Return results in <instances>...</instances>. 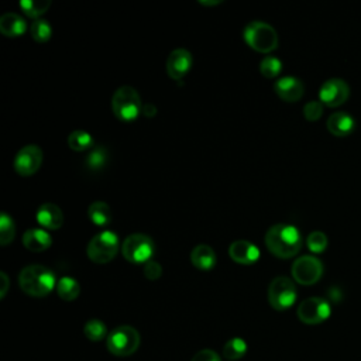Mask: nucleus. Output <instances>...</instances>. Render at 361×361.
<instances>
[{
	"instance_id": "obj_1",
	"label": "nucleus",
	"mask_w": 361,
	"mask_h": 361,
	"mask_svg": "<svg viewBox=\"0 0 361 361\" xmlns=\"http://www.w3.org/2000/svg\"><path fill=\"white\" fill-rule=\"evenodd\" d=\"M265 245L268 251L278 258H292L302 248V234L292 224L278 223L267 230Z\"/></svg>"
},
{
	"instance_id": "obj_2",
	"label": "nucleus",
	"mask_w": 361,
	"mask_h": 361,
	"mask_svg": "<svg viewBox=\"0 0 361 361\" xmlns=\"http://www.w3.org/2000/svg\"><path fill=\"white\" fill-rule=\"evenodd\" d=\"M56 278L52 269L39 264L24 267L18 274L20 289L32 298H44L56 288Z\"/></svg>"
},
{
	"instance_id": "obj_3",
	"label": "nucleus",
	"mask_w": 361,
	"mask_h": 361,
	"mask_svg": "<svg viewBox=\"0 0 361 361\" xmlns=\"http://www.w3.org/2000/svg\"><path fill=\"white\" fill-rule=\"evenodd\" d=\"M243 38L245 44L257 52L269 54L278 48V32L265 21H251L244 27Z\"/></svg>"
},
{
	"instance_id": "obj_4",
	"label": "nucleus",
	"mask_w": 361,
	"mask_h": 361,
	"mask_svg": "<svg viewBox=\"0 0 361 361\" xmlns=\"http://www.w3.org/2000/svg\"><path fill=\"white\" fill-rule=\"evenodd\" d=\"M111 110L120 121H134L142 110V102L137 89L130 85L120 86L111 96Z\"/></svg>"
},
{
	"instance_id": "obj_5",
	"label": "nucleus",
	"mask_w": 361,
	"mask_h": 361,
	"mask_svg": "<svg viewBox=\"0 0 361 361\" xmlns=\"http://www.w3.org/2000/svg\"><path fill=\"white\" fill-rule=\"evenodd\" d=\"M120 241L117 233L103 230L90 238L86 247L87 258L94 264H107L113 261L118 252Z\"/></svg>"
},
{
	"instance_id": "obj_6",
	"label": "nucleus",
	"mask_w": 361,
	"mask_h": 361,
	"mask_svg": "<svg viewBox=\"0 0 361 361\" xmlns=\"http://www.w3.org/2000/svg\"><path fill=\"white\" fill-rule=\"evenodd\" d=\"M141 337L137 329L123 324L116 329H113L107 338H106V345L107 350L117 357H128L133 353L137 351L140 347Z\"/></svg>"
},
{
	"instance_id": "obj_7",
	"label": "nucleus",
	"mask_w": 361,
	"mask_h": 361,
	"mask_svg": "<svg viewBox=\"0 0 361 361\" xmlns=\"http://www.w3.org/2000/svg\"><path fill=\"white\" fill-rule=\"evenodd\" d=\"M121 254L131 264H147L155 254V244L149 235L133 233L124 238Z\"/></svg>"
},
{
	"instance_id": "obj_8",
	"label": "nucleus",
	"mask_w": 361,
	"mask_h": 361,
	"mask_svg": "<svg viewBox=\"0 0 361 361\" xmlns=\"http://www.w3.org/2000/svg\"><path fill=\"white\" fill-rule=\"evenodd\" d=\"M296 296H298V292H296L295 282L288 276H283V275L275 276L268 285V290H267L268 303L275 310L282 312L289 309L296 302Z\"/></svg>"
},
{
	"instance_id": "obj_9",
	"label": "nucleus",
	"mask_w": 361,
	"mask_h": 361,
	"mask_svg": "<svg viewBox=\"0 0 361 361\" xmlns=\"http://www.w3.org/2000/svg\"><path fill=\"white\" fill-rule=\"evenodd\" d=\"M290 272L295 282L300 285H313L323 275V264L313 255H302L293 261Z\"/></svg>"
},
{
	"instance_id": "obj_10",
	"label": "nucleus",
	"mask_w": 361,
	"mask_h": 361,
	"mask_svg": "<svg viewBox=\"0 0 361 361\" xmlns=\"http://www.w3.org/2000/svg\"><path fill=\"white\" fill-rule=\"evenodd\" d=\"M44 152L37 144H27L18 149L14 157L13 168L20 176H31L42 165Z\"/></svg>"
},
{
	"instance_id": "obj_11",
	"label": "nucleus",
	"mask_w": 361,
	"mask_h": 361,
	"mask_svg": "<svg viewBox=\"0 0 361 361\" xmlns=\"http://www.w3.org/2000/svg\"><path fill=\"white\" fill-rule=\"evenodd\" d=\"M331 313L330 303L319 296H312L302 300L298 306L296 314L305 324H319L329 319Z\"/></svg>"
},
{
	"instance_id": "obj_12",
	"label": "nucleus",
	"mask_w": 361,
	"mask_h": 361,
	"mask_svg": "<svg viewBox=\"0 0 361 361\" xmlns=\"http://www.w3.org/2000/svg\"><path fill=\"white\" fill-rule=\"evenodd\" d=\"M350 96V86L340 78L327 79L319 89V100L327 107H337L347 102Z\"/></svg>"
},
{
	"instance_id": "obj_13",
	"label": "nucleus",
	"mask_w": 361,
	"mask_h": 361,
	"mask_svg": "<svg viewBox=\"0 0 361 361\" xmlns=\"http://www.w3.org/2000/svg\"><path fill=\"white\" fill-rule=\"evenodd\" d=\"M193 65V56L192 54L185 48H176L173 49L165 62L166 73L173 80H180L185 78V75L190 71Z\"/></svg>"
},
{
	"instance_id": "obj_14",
	"label": "nucleus",
	"mask_w": 361,
	"mask_h": 361,
	"mask_svg": "<svg viewBox=\"0 0 361 361\" xmlns=\"http://www.w3.org/2000/svg\"><path fill=\"white\" fill-rule=\"evenodd\" d=\"M274 90L283 102L295 103L302 99L305 93V85L296 76H282L274 83Z\"/></svg>"
},
{
	"instance_id": "obj_15",
	"label": "nucleus",
	"mask_w": 361,
	"mask_h": 361,
	"mask_svg": "<svg viewBox=\"0 0 361 361\" xmlns=\"http://www.w3.org/2000/svg\"><path fill=\"white\" fill-rule=\"evenodd\" d=\"M230 258L241 265H251L259 259L258 247L248 240H235L228 247Z\"/></svg>"
},
{
	"instance_id": "obj_16",
	"label": "nucleus",
	"mask_w": 361,
	"mask_h": 361,
	"mask_svg": "<svg viewBox=\"0 0 361 361\" xmlns=\"http://www.w3.org/2000/svg\"><path fill=\"white\" fill-rule=\"evenodd\" d=\"M37 223L45 230H58L63 224V213L61 207L52 202L42 203L35 213Z\"/></svg>"
},
{
	"instance_id": "obj_17",
	"label": "nucleus",
	"mask_w": 361,
	"mask_h": 361,
	"mask_svg": "<svg viewBox=\"0 0 361 361\" xmlns=\"http://www.w3.org/2000/svg\"><path fill=\"white\" fill-rule=\"evenodd\" d=\"M327 130L336 137H347L355 130V120L347 111H334L327 118Z\"/></svg>"
},
{
	"instance_id": "obj_18",
	"label": "nucleus",
	"mask_w": 361,
	"mask_h": 361,
	"mask_svg": "<svg viewBox=\"0 0 361 361\" xmlns=\"http://www.w3.org/2000/svg\"><path fill=\"white\" fill-rule=\"evenodd\" d=\"M23 244L28 251L42 252L52 245V238L45 228L34 227L23 234Z\"/></svg>"
},
{
	"instance_id": "obj_19",
	"label": "nucleus",
	"mask_w": 361,
	"mask_h": 361,
	"mask_svg": "<svg viewBox=\"0 0 361 361\" xmlns=\"http://www.w3.org/2000/svg\"><path fill=\"white\" fill-rule=\"evenodd\" d=\"M217 261L214 250L207 244L196 245L190 252V262L199 271H210L214 268Z\"/></svg>"
},
{
	"instance_id": "obj_20",
	"label": "nucleus",
	"mask_w": 361,
	"mask_h": 361,
	"mask_svg": "<svg viewBox=\"0 0 361 361\" xmlns=\"http://www.w3.org/2000/svg\"><path fill=\"white\" fill-rule=\"evenodd\" d=\"M27 31L25 20L17 13H4L0 17V32L4 37H21Z\"/></svg>"
},
{
	"instance_id": "obj_21",
	"label": "nucleus",
	"mask_w": 361,
	"mask_h": 361,
	"mask_svg": "<svg viewBox=\"0 0 361 361\" xmlns=\"http://www.w3.org/2000/svg\"><path fill=\"white\" fill-rule=\"evenodd\" d=\"M87 217L94 226L107 227L113 220V213L106 202L94 200L87 207Z\"/></svg>"
},
{
	"instance_id": "obj_22",
	"label": "nucleus",
	"mask_w": 361,
	"mask_h": 361,
	"mask_svg": "<svg viewBox=\"0 0 361 361\" xmlns=\"http://www.w3.org/2000/svg\"><path fill=\"white\" fill-rule=\"evenodd\" d=\"M68 147L72 151L76 152H83V151H90L94 147V141L90 133L85 131V130H73L68 138H66Z\"/></svg>"
},
{
	"instance_id": "obj_23",
	"label": "nucleus",
	"mask_w": 361,
	"mask_h": 361,
	"mask_svg": "<svg viewBox=\"0 0 361 361\" xmlns=\"http://www.w3.org/2000/svg\"><path fill=\"white\" fill-rule=\"evenodd\" d=\"M56 293L62 300H66V302L75 300L80 293V285L72 276H62L58 279Z\"/></svg>"
},
{
	"instance_id": "obj_24",
	"label": "nucleus",
	"mask_w": 361,
	"mask_h": 361,
	"mask_svg": "<svg viewBox=\"0 0 361 361\" xmlns=\"http://www.w3.org/2000/svg\"><path fill=\"white\" fill-rule=\"evenodd\" d=\"M107 158H109V154H107V149L102 145H96L93 147L89 154L86 155V159H85V165L89 171L92 172H97V171H102L106 164H107Z\"/></svg>"
},
{
	"instance_id": "obj_25",
	"label": "nucleus",
	"mask_w": 361,
	"mask_h": 361,
	"mask_svg": "<svg viewBox=\"0 0 361 361\" xmlns=\"http://www.w3.org/2000/svg\"><path fill=\"white\" fill-rule=\"evenodd\" d=\"M248 350V345L245 343V340L240 338V337H234L231 340H228L221 351V355L227 360V361H234V360H240L245 355Z\"/></svg>"
},
{
	"instance_id": "obj_26",
	"label": "nucleus",
	"mask_w": 361,
	"mask_h": 361,
	"mask_svg": "<svg viewBox=\"0 0 361 361\" xmlns=\"http://www.w3.org/2000/svg\"><path fill=\"white\" fill-rule=\"evenodd\" d=\"M18 6L27 17L39 20V17L48 11L51 0H21Z\"/></svg>"
},
{
	"instance_id": "obj_27",
	"label": "nucleus",
	"mask_w": 361,
	"mask_h": 361,
	"mask_svg": "<svg viewBox=\"0 0 361 361\" xmlns=\"http://www.w3.org/2000/svg\"><path fill=\"white\" fill-rule=\"evenodd\" d=\"M30 32H31V37L34 41H37L38 44H45L49 41V38L52 35V27L47 20L39 18V20H34L31 23Z\"/></svg>"
},
{
	"instance_id": "obj_28",
	"label": "nucleus",
	"mask_w": 361,
	"mask_h": 361,
	"mask_svg": "<svg viewBox=\"0 0 361 361\" xmlns=\"http://www.w3.org/2000/svg\"><path fill=\"white\" fill-rule=\"evenodd\" d=\"M14 237H16L14 220L8 213L1 212L0 213V244L6 247L14 240Z\"/></svg>"
},
{
	"instance_id": "obj_29",
	"label": "nucleus",
	"mask_w": 361,
	"mask_h": 361,
	"mask_svg": "<svg viewBox=\"0 0 361 361\" xmlns=\"http://www.w3.org/2000/svg\"><path fill=\"white\" fill-rule=\"evenodd\" d=\"M282 71V61L274 55H267L259 62V72L267 79L276 78Z\"/></svg>"
},
{
	"instance_id": "obj_30",
	"label": "nucleus",
	"mask_w": 361,
	"mask_h": 361,
	"mask_svg": "<svg viewBox=\"0 0 361 361\" xmlns=\"http://www.w3.org/2000/svg\"><path fill=\"white\" fill-rule=\"evenodd\" d=\"M83 333L92 341H100V340H103L104 337L109 336L106 324L99 319L87 320L85 327H83Z\"/></svg>"
},
{
	"instance_id": "obj_31",
	"label": "nucleus",
	"mask_w": 361,
	"mask_h": 361,
	"mask_svg": "<svg viewBox=\"0 0 361 361\" xmlns=\"http://www.w3.org/2000/svg\"><path fill=\"white\" fill-rule=\"evenodd\" d=\"M327 235L322 231H312L307 237H306V245L310 250V252L313 254H320L327 248Z\"/></svg>"
},
{
	"instance_id": "obj_32",
	"label": "nucleus",
	"mask_w": 361,
	"mask_h": 361,
	"mask_svg": "<svg viewBox=\"0 0 361 361\" xmlns=\"http://www.w3.org/2000/svg\"><path fill=\"white\" fill-rule=\"evenodd\" d=\"M323 114V103L320 100H310L303 107V116L309 121H316Z\"/></svg>"
},
{
	"instance_id": "obj_33",
	"label": "nucleus",
	"mask_w": 361,
	"mask_h": 361,
	"mask_svg": "<svg viewBox=\"0 0 361 361\" xmlns=\"http://www.w3.org/2000/svg\"><path fill=\"white\" fill-rule=\"evenodd\" d=\"M162 275V267L158 261L151 259L147 264H144V276L149 281H157Z\"/></svg>"
},
{
	"instance_id": "obj_34",
	"label": "nucleus",
	"mask_w": 361,
	"mask_h": 361,
	"mask_svg": "<svg viewBox=\"0 0 361 361\" xmlns=\"http://www.w3.org/2000/svg\"><path fill=\"white\" fill-rule=\"evenodd\" d=\"M190 361H221L220 355L213 351V350H209V348H204V350H200L197 351Z\"/></svg>"
},
{
	"instance_id": "obj_35",
	"label": "nucleus",
	"mask_w": 361,
	"mask_h": 361,
	"mask_svg": "<svg viewBox=\"0 0 361 361\" xmlns=\"http://www.w3.org/2000/svg\"><path fill=\"white\" fill-rule=\"evenodd\" d=\"M8 286H10V281H8L7 274L0 271V299H3L7 295Z\"/></svg>"
},
{
	"instance_id": "obj_36",
	"label": "nucleus",
	"mask_w": 361,
	"mask_h": 361,
	"mask_svg": "<svg viewBox=\"0 0 361 361\" xmlns=\"http://www.w3.org/2000/svg\"><path fill=\"white\" fill-rule=\"evenodd\" d=\"M141 113L145 116V117H154L157 113H158V109L155 104L152 103H147V104H142V110Z\"/></svg>"
},
{
	"instance_id": "obj_37",
	"label": "nucleus",
	"mask_w": 361,
	"mask_h": 361,
	"mask_svg": "<svg viewBox=\"0 0 361 361\" xmlns=\"http://www.w3.org/2000/svg\"><path fill=\"white\" fill-rule=\"evenodd\" d=\"M199 3L200 4H203V6H216V4H220L221 1L219 0V1H206V0H199Z\"/></svg>"
}]
</instances>
